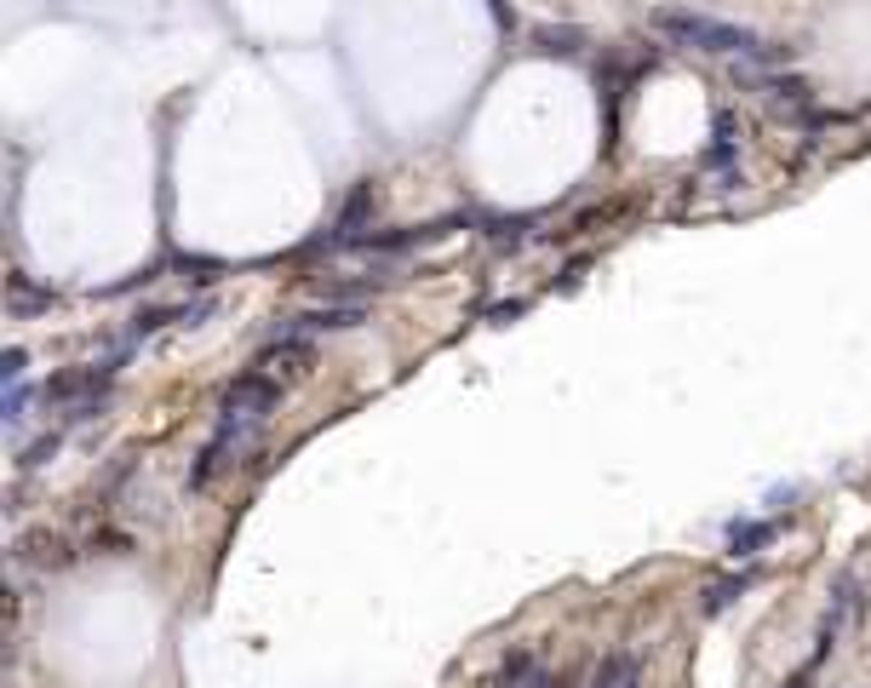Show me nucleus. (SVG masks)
I'll return each mask as SVG.
<instances>
[{"mask_svg":"<svg viewBox=\"0 0 871 688\" xmlns=\"http://www.w3.org/2000/svg\"><path fill=\"white\" fill-rule=\"evenodd\" d=\"M602 688H642V677H637V665H631V660H619V665H614V677H607Z\"/></svg>","mask_w":871,"mask_h":688,"instance_id":"obj_2","label":"nucleus"},{"mask_svg":"<svg viewBox=\"0 0 871 688\" xmlns=\"http://www.w3.org/2000/svg\"><path fill=\"white\" fill-rule=\"evenodd\" d=\"M659 24L671 35H682L688 47H705V52H757V40L734 24H712V17H688V12H665Z\"/></svg>","mask_w":871,"mask_h":688,"instance_id":"obj_1","label":"nucleus"}]
</instances>
